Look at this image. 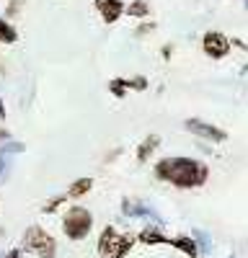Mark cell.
<instances>
[{"mask_svg":"<svg viewBox=\"0 0 248 258\" xmlns=\"http://www.w3.org/2000/svg\"><path fill=\"white\" fill-rule=\"evenodd\" d=\"M153 173L158 181L171 183L176 188H199L210 178V168L194 158H163L155 163Z\"/></svg>","mask_w":248,"mask_h":258,"instance_id":"6da1fadb","label":"cell"},{"mask_svg":"<svg viewBox=\"0 0 248 258\" xmlns=\"http://www.w3.org/2000/svg\"><path fill=\"white\" fill-rule=\"evenodd\" d=\"M135 235H127V232H119L114 225H106L101 232H98V243H96V250L101 258H127L135 248Z\"/></svg>","mask_w":248,"mask_h":258,"instance_id":"7a4b0ae2","label":"cell"},{"mask_svg":"<svg viewBox=\"0 0 248 258\" xmlns=\"http://www.w3.org/2000/svg\"><path fill=\"white\" fill-rule=\"evenodd\" d=\"M93 230V214L91 209L86 207H70L65 214H62V232H65V238L70 243H80V240H86L88 235Z\"/></svg>","mask_w":248,"mask_h":258,"instance_id":"3957f363","label":"cell"},{"mask_svg":"<svg viewBox=\"0 0 248 258\" xmlns=\"http://www.w3.org/2000/svg\"><path fill=\"white\" fill-rule=\"evenodd\" d=\"M21 248H24V253H34L36 258H57V240L41 225L26 227Z\"/></svg>","mask_w":248,"mask_h":258,"instance_id":"277c9868","label":"cell"},{"mask_svg":"<svg viewBox=\"0 0 248 258\" xmlns=\"http://www.w3.org/2000/svg\"><path fill=\"white\" fill-rule=\"evenodd\" d=\"M183 126H186V132H192L194 137L207 140V142H215V145H220V142L227 140L225 129H220V126H215V124H207L204 119H186Z\"/></svg>","mask_w":248,"mask_h":258,"instance_id":"5b68a950","label":"cell"},{"mask_svg":"<svg viewBox=\"0 0 248 258\" xmlns=\"http://www.w3.org/2000/svg\"><path fill=\"white\" fill-rule=\"evenodd\" d=\"M202 49H204L207 57L222 59V57H227V52H230V39H227L225 34H220V31H207L202 36Z\"/></svg>","mask_w":248,"mask_h":258,"instance_id":"8992f818","label":"cell"},{"mask_svg":"<svg viewBox=\"0 0 248 258\" xmlns=\"http://www.w3.org/2000/svg\"><path fill=\"white\" fill-rule=\"evenodd\" d=\"M121 214L124 217H142V220H153V225H160V217L148 207L137 199H124L121 202Z\"/></svg>","mask_w":248,"mask_h":258,"instance_id":"52a82bcc","label":"cell"},{"mask_svg":"<svg viewBox=\"0 0 248 258\" xmlns=\"http://www.w3.org/2000/svg\"><path fill=\"white\" fill-rule=\"evenodd\" d=\"M93 6H96L98 16L103 18V24H116V21L124 16L121 0H93Z\"/></svg>","mask_w":248,"mask_h":258,"instance_id":"ba28073f","label":"cell"},{"mask_svg":"<svg viewBox=\"0 0 248 258\" xmlns=\"http://www.w3.org/2000/svg\"><path fill=\"white\" fill-rule=\"evenodd\" d=\"M142 245H168V235L160 230V225H145L137 235Z\"/></svg>","mask_w":248,"mask_h":258,"instance_id":"9c48e42d","label":"cell"},{"mask_svg":"<svg viewBox=\"0 0 248 258\" xmlns=\"http://www.w3.org/2000/svg\"><path fill=\"white\" fill-rule=\"evenodd\" d=\"M168 245L176 248L178 253H183L186 258H199V245L194 240V235H176V238H168Z\"/></svg>","mask_w":248,"mask_h":258,"instance_id":"30bf717a","label":"cell"},{"mask_svg":"<svg viewBox=\"0 0 248 258\" xmlns=\"http://www.w3.org/2000/svg\"><path fill=\"white\" fill-rule=\"evenodd\" d=\"M158 147H160V137L158 135H148V137H145V142H140V147H137V163L150 160V155L155 153Z\"/></svg>","mask_w":248,"mask_h":258,"instance_id":"8fae6325","label":"cell"},{"mask_svg":"<svg viewBox=\"0 0 248 258\" xmlns=\"http://www.w3.org/2000/svg\"><path fill=\"white\" fill-rule=\"evenodd\" d=\"M91 188H93V178H78L68 188V199H83Z\"/></svg>","mask_w":248,"mask_h":258,"instance_id":"7c38bea8","label":"cell"},{"mask_svg":"<svg viewBox=\"0 0 248 258\" xmlns=\"http://www.w3.org/2000/svg\"><path fill=\"white\" fill-rule=\"evenodd\" d=\"M16 41H18V31H16V26L11 24L8 18L0 16V44H16Z\"/></svg>","mask_w":248,"mask_h":258,"instance_id":"4fadbf2b","label":"cell"},{"mask_svg":"<svg viewBox=\"0 0 248 258\" xmlns=\"http://www.w3.org/2000/svg\"><path fill=\"white\" fill-rule=\"evenodd\" d=\"M127 11V16H132V18H140V21H145L150 16V6H148V0H132V3L124 8Z\"/></svg>","mask_w":248,"mask_h":258,"instance_id":"5bb4252c","label":"cell"},{"mask_svg":"<svg viewBox=\"0 0 248 258\" xmlns=\"http://www.w3.org/2000/svg\"><path fill=\"white\" fill-rule=\"evenodd\" d=\"M65 202H68V194H57V197H52V199H47L44 204H41V214H54Z\"/></svg>","mask_w":248,"mask_h":258,"instance_id":"9a60e30c","label":"cell"},{"mask_svg":"<svg viewBox=\"0 0 248 258\" xmlns=\"http://www.w3.org/2000/svg\"><path fill=\"white\" fill-rule=\"evenodd\" d=\"M127 83H124V78H114L111 83H109V93L114 96V98H124L127 96Z\"/></svg>","mask_w":248,"mask_h":258,"instance_id":"2e32d148","label":"cell"},{"mask_svg":"<svg viewBox=\"0 0 248 258\" xmlns=\"http://www.w3.org/2000/svg\"><path fill=\"white\" fill-rule=\"evenodd\" d=\"M124 83H127V88L130 91H145L148 88V78H142V75H135V78H124Z\"/></svg>","mask_w":248,"mask_h":258,"instance_id":"e0dca14e","label":"cell"},{"mask_svg":"<svg viewBox=\"0 0 248 258\" xmlns=\"http://www.w3.org/2000/svg\"><path fill=\"white\" fill-rule=\"evenodd\" d=\"M194 240H197V245H199V253H210V248H212V243H210V238L202 232V230H197L194 232Z\"/></svg>","mask_w":248,"mask_h":258,"instance_id":"ac0fdd59","label":"cell"},{"mask_svg":"<svg viewBox=\"0 0 248 258\" xmlns=\"http://www.w3.org/2000/svg\"><path fill=\"white\" fill-rule=\"evenodd\" d=\"M153 31H155V24H153V21H142V24L135 29V36L142 39V36H148V34H153Z\"/></svg>","mask_w":248,"mask_h":258,"instance_id":"d6986e66","label":"cell"},{"mask_svg":"<svg viewBox=\"0 0 248 258\" xmlns=\"http://www.w3.org/2000/svg\"><path fill=\"white\" fill-rule=\"evenodd\" d=\"M21 8H24V0H11L8 8H6V16H16Z\"/></svg>","mask_w":248,"mask_h":258,"instance_id":"ffe728a7","label":"cell"},{"mask_svg":"<svg viewBox=\"0 0 248 258\" xmlns=\"http://www.w3.org/2000/svg\"><path fill=\"white\" fill-rule=\"evenodd\" d=\"M3 258H24V248H11Z\"/></svg>","mask_w":248,"mask_h":258,"instance_id":"44dd1931","label":"cell"},{"mask_svg":"<svg viewBox=\"0 0 248 258\" xmlns=\"http://www.w3.org/2000/svg\"><path fill=\"white\" fill-rule=\"evenodd\" d=\"M8 114H6V103H3V98H0V121H3Z\"/></svg>","mask_w":248,"mask_h":258,"instance_id":"7402d4cb","label":"cell"},{"mask_svg":"<svg viewBox=\"0 0 248 258\" xmlns=\"http://www.w3.org/2000/svg\"><path fill=\"white\" fill-rule=\"evenodd\" d=\"M171 52H173V47H171V44H168V47H163V57H165V59L171 57Z\"/></svg>","mask_w":248,"mask_h":258,"instance_id":"603a6c76","label":"cell"},{"mask_svg":"<svg viewBox=\"0 0 248 258\" xmlns=\"http://www.w3.org/2000/svg\"><path fill=\"white\" fill-rule=\"evenodd\" d=\"M243 6H245V8H248V0H243Z\"/></svg>","mask_w":248,"mask_h":258,"instance_id":"cb8c5ba5","label":"cell"},{"mask_svg":"<svg viewBox=\"0 0 248 258\" xmlns=\"http://www.w3.org/2000/svg\"><path fill=\"white\" fill-rule=\"evenodd\" d=\"M227 258H235V255H227Z\"/></svg>","mask_w":248,"mask_h":258,"instance_id":"d4e9b609","label":"cell"},{"mask_svg":"<svg viewBox=\"0 0 248 258\" xmlns=\"http://www.w3.org/2000/svg\"><path fill=\"white\" fill-rule=\"evenodd\" d=\"M98 258H101V255H98Z\"/></svg>","mask_w":248,"mask_h":258,"instance_id":"484cf974","label":"cell"}]
</instances>
